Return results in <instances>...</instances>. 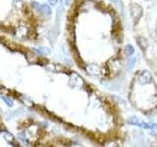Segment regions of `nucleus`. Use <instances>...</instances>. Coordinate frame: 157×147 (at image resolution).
I'll return each instance as SVG.
<instances>
[{
  "mask_svg": "<svg viewBox=\"0 0 157 147\" xmlns=\"http://www.w3.org/2000/svg\"><path fill=\"white\" fill-rule=\"evenodd\" d=\"M130 14H131V17L132 19V21L136 23L139 22V20L140 19L141 15H142V8L140 5L139 4H132L130 6Z\"/></svg>",
  "mask_w": 157,
  "mask_h": 147,
  "instance_id": "1",
  "label": "nucleus"
},
{
  "mask_svg": "<svg viewBox=\"0 0 157 147\" xmlns=\"http://www.w3.org/2000/svg\"><path fill=\"white\" fill-rule=\"evenodd\" d=\"M128 123H129L130 125H134V126H140V127H142V129H146V130H149V127H150V124H146V123L142 122L137 117H131V118H129V119H128Z\"/></svg>",
  "mask_w": 157,
  "mask_h": 147,
  "instance_id": "2",
  "label": "nucleus"
},
{
  "mask_svg": "<svg viewBox=\"0 0 157 147\" xmlns=\"http://www.w3.org/2000/svg\"><path fill=\"white\" fill-rule=\"evenodd\" d=\"M151 75L148 71H144L140 74L139 77H137V81L140 83V85H147L151 81Z\"/></svg>",
  "mask_w": 157,
  "mask_h": 147,
  "instance_id": "3",
  "label": "nucleus"
},
{
  "mask_svg": "<svg viewBox=\"0 0 157 147\" xmlns=\"http://www.w3.org/2000/svg\"><path fill=\"white\" fill-rule=\"evenodd\" d=\"M70 82L74 86H78V87H81L83 85L82 78L78 75H77V74H74V73L70 76Z\"/></svg>",
  "mask_w": 157,
  "mask_h": 147,
  "instance_id": "4",
  "label": "nucleus"
},
{
  "mask_svg": "<svg viewBox=\"0 0 157 147\" xmlns=\"http://www.w3.org/2000/svg\"><path fill=\"white\" fill-rule=\"evenodd\" d=\"M86 70L91 76H96L100 73V68L96 65H88Z\"/></svg>",
  "mask_w": 157,
  "mask_h": 147,
  "instance_id": "5",
  "label": "nucleus"
},
{
  "mask_svg": "<svg viewBox=\"0 0 157 147\" xmlns=\"http://www.w3.org/2000/svg\"><path fill=\"white\" fill-rule=\"evenodd\" d=\"M136 40H137V44H139L142 50H145L147 46H148V41H147L146 38L144 36H139L136 38Z\"/></svg>",
  "mask_w": 157,
  "mask_h": 147,
  "instance_id": "6",
  "label": "nucleus"
},
{
  "mask_svg": "<svg viewBox=\"0 0 157 147\" xmlns=\"http://www.w3.org/2000/svg\"><path fill=\"white\" fill-rule=\"evenodd\" d=\"M39 12H41L45 15H51V9L48 5L42 4V5H40V8H39Z\"/></svg>",
  "mask_w": 157,
  "mask_h": 147,
  "instance_id": "7",
  "label": "nucleus"
},
{
  "mask_svg": "<svg viewBox=\"0 0 157 147\" xmlns=\"http://www.w3.org/2000/svg\"><path fill=\"white\" fill-rule=\"evenodd\" d=\"M132 134H134V138L136 141H142V140H144V134H142L140 130H135L134 131H132Z\"/></svg>",
  "mask_w": 157,
  "mask_h": 147,
  "instance_id": "8",
  "label": "nucleus"
},
{
  "mask_svg": "<svg viewBox=\"0 0 157 147\" xmlns=\"http://www.w3.org/2000/svg\"><path fill=\"white\" fill-rule=\"evenodd\" d=\"M136 57H130L128 59V69L129 70H132L134 66L136 65Z\"/></svg>",
  "mask_w": 157,
  "mask_h": 147,
  "instance_id": "9",
  "label": "nucleus"
},
{
  "mask_svg": "<svg viewBox=\"0 0 157 147\" xmlns=\"http://www.w3.org/2000/svg\"><path fill=\"white\" fill-rule=\"evenodd\" d=\"M36 51L39 54H43V55H47V54L50 53V50H49L48 48L46 47H43V46H40L36 49Z\"/></svg>",
  "mask_w": 157,
  "mask_h": 147,
  "instance_id": "10",
  "label": "nucleus"
},
{
  "mask_svg": "<svg viewBox=\"0 0 157 147\" xmlns=\"http://www.w3.org/2000/svg\"><path fill=\"white\" fill-rule=\"evenodd\" d=\"M125 51H126V54L128 56H132V54H134V52H135V49L131 45V44H128V45L126 46Z\"/></svg>",
  "mask_w": 157,
  "mask_h": 147,
  "instance_id": "11",
  "label": "nucleus"
},
{
  "mask_svg": "<svg viewBox=\"0 0 157 147\" xmlns=\"http://www.w3.org/2000/svg\"><path fill=\"white\" fill-rule=\"evenodd\" d=\"M111 2L114 5H116V6L118 7V9L123 11V9H124V5H123L122 0H111Z\"/></svg>",
  "mask_w": 157,
  "mask_h": 147,
  "instance_id": "12",
  "label": "nucleus"
},
{
  "mask_svg": "<svg viewBox=\"0 0 157 147\" xmlns=\"http://www.w3.org/2000/svg\"><path fill=\"white\" fill-rule=\"evenodd\" d=\"M3 137L5 138V140L8 141V142H12L13 141V135L9 132H3Z\"/></svg>",
  "mask_w": 157,
  "mask_h": 147,
  "instance_id": "13",
  "label": "nucleus"
},
{
  "mask_svg": "<svg viewBox=\"0 0 157 147\" xmlns=\"http://www.w3.org/2000/svg\"><path fill=\"white\" fill-rule=\"evenodd\" d=\"M2 99H3V101L6 103V105H8V106H10V107H12L13 106V101L10 99V98H7V97H2Z\"/></svg>",
  "mask_w": 157,
  "mask_h": 147,
  "instance_id": "14",
  "label": "nucleus"
},
{
  "mask_svg": "<svg viewBox=\"0 0 157 147\" xmlns=\"http://www.w3.org/2000/svg\"><path fill=\"white\" fill-rule=\"evenodd\" d=\"M14 5L16 8H21L23 5V0H14Z\"/></svg>",
  "mask_w": 157,
  "mask_h": 147,
  "instance_id": "15",
  "label": "nucleus"
},
{
  "mask_svg": "<svg viewBox=\"0 0 157 147\" xmlns=\"http://www.w3.org/2000/svg\"><path fill=\"white\" fill-rule=\"evenodd\" d=\"M69 1H70V0H61V5H63V6L65 7L69 4Z\"/></svg>",
  "mask_w": 157,
  "mask_h": 147,
  "instance_id": "16",
  "label": "nucleus"
},
{
  "mask_svg": "<svg viewBox=\"0 0 157 147\" xmlns=\"http://www.w3.org/2000/svg\"><path fill=\"white\" fill-rule=\"evenodd\" d=\"M22 100H23L24 102H26L28 106H32V105H33V104H32V102H31V101H29V100L27 99V98H22Z\"/></svg>",
  "mask_w": 157,
  "mask_h": 147,
  "instance_id": "17",
  "label": "nucleus"
},
{
  "mask_svg": "<svg viewBox=\"0 0 157 147\" xmlns=\"http://www.w3.org/2000/svg\"><path fill=\"white\" fill-rule=\"evenodd\" d=\"M114 98H115V99H117L118 101H121V102L123 103V104H125V101L123 100L122 98H119V97H118V96H116V95H114Z\"/></svg>",
  "mask_w": 157,
  "mask_h": 147,
  "instance_id": "18",
  "label": "nucleus"
},
{
  "mask_svg": "<svg viewBox=\"0 0 157 147\" xmlns=\"http://www.w3.org/2000/svg\"><path fill=\"white\" fill-rule=\"evenodd\" d=\"M49 2H50L51 5H56L57 2H58V0H49Z\"/></svg>",
  "mask_w": 157,
  "mask_h": 147,
  "instance_id": "19",
  "label": "nucleus"
},
{
  "mask_svg": "<svg viewBox=\"0 0 157 147\" xmlns=\"http://www.w3.org/2000/svg\"><path fill=\"white\" fill-rule=\"evenodd\" d=\"M146 1H148V0H146Z\"/></svg>",
  "mask_w": 157,
  "mask_h": 147,
  "instance_id": "20",
  "label": "nucleus"
}]
</instances>
